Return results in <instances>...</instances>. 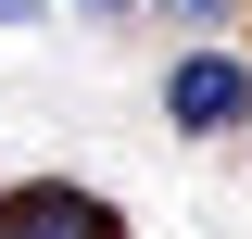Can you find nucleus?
I'll use <instances>...</instances> for the list:
<instances>
[{
	"instance_id": "nucleus-1",
	"label": "nucleus",
	"mask_w": 252,
	"mask_h": 239,
	"mask_svg": "<svg viewBox=\"0 0 252 239\" xmlns=\"http://www.w3.org/2000/svg\"><path fill=\"white\" fill-rule=\"evenodd\" d=\"M0 239H126V214L76 177H13L0 189Z\"/></svg>"
},
{
	"instance_id": "nucleus-2",
	"label": "nucleus",
	"mask_w": 252,
	"mask_h": 239,
	"mask_svg": "<svg viewBox=\"0 0 252 239\" xmlns=\"http://www.w3.org/2000/svg\"><path fill=\"white\" fill-rule=\"evenodd\" d=\"M164 114H177L189 139H227V126L252 114V63H240V51H177V76H164Z\"/></svg>"
},
{
	"instance_id": "nucleus-3",
	"label": "nucleus",
	"mask_w": 252,
	"mask_h": 239,
	"mask_svg": "<svg viewBox=\"0 0 252 239\" xmlns=\"http://www.w3.org/2000/svg\"><path fill=\"white\" fill-rule=\"evenodd\" d=\"M164 13H177V26H215V13H227V0H164Z\"/></svg>"
},
{
	"instance_id": "nucleus-4",
	"label": "nucleus",
	"mask_w": 252,
	"mask_h": 239,
	"mask_svg": "<svg viewBox=\"0 0 252 239\" xmlns=\"http://www.w3.org/2000/svg\"><path fill=\"white\" fill-rule=\"evenodd\" d=\"M76 13H126V0H76Z\"/></svg>"
}]
</instances>
